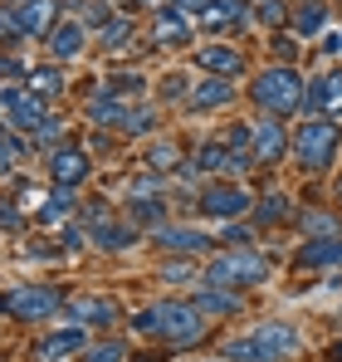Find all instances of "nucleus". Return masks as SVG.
Returning a JSON list of instances; mask_svg holds the SVG:
<instances>
[{
    "label": "nucleus",
    "instance_id": "f257e3e1",
    "mask_svg": "<svg viewBox=\"0 0 342 362\" xmlns=\"http://www.w3.org/2000/svg\"><path fill=\"white\" fill-rule=\"evenodd\" d=\"M137 333H147V338H162L171 348H191V343H201L206 333H211V323L201 318V308L191 299H162L152 303V308H142L137 313V323H132Z\"/></svg>",
    "mask_w": 342,
    "mask_h": 362
},
{
    "label": "nucleus",
    "instance_id": "f03ea898",
    "mask_svg": "<svg viewBox=\"0 0 342 362\" xmlns=\"http://www.w3.org/2000/svg\"><path fill=\"white\" fill-rule=\"evenodd\" d=\"M298 328L293 323H259L254 333L225 343V362H284L298 353Z\"/></svg>",
    "mask_w": 342,
    "mask_h": 362
},
{
    "label": "nucleus",
    "instance_id": "7ed1b4c3",
    "mask_svg": "<svg viewBox=\"0 0 342 362\" xmlns=\"http://www.w3.org/2000/svg\"><path fill=\"white\" fill-rule=\"evenodd\" d=\"M206 284H216V289H254V284H264L269 279V259L254 250V245H244V250H225V255H216L211 264H206V274H201Z\"/></svg>",
    "mask_w": 342,
    "mask_h": 362
},
{
    "label": "nucleus",
    "instance_id": "20e7f679",
    "mask_svg": "<svg viewBox=\"0 0 342 362\" xmlns=\"http://www.w3.org/2000/svg\"><path fill=\"white\" fill-rule=\"evenodd\" d=\"M338 147H342V132L333 118H308L293 132V162H298V172H328L338 162Z\"/></svg>",
    "mask_w": 342,
    "mask_h": 362
},
{
    "label": "nucleus",
    "instance_id": "39448f33",
    "mask_svg": "<svg viewBox=\"0 0 342 362\" xmlns=\"http://www.w3.org/2000/svg\"><path fill=\"white\" fill-rule=\"evenodd\" d=\"M64 308H69V299L54 284H15V289L0 294V313L15 318V323H49Z\"/></svg>",
    "mask_w": 342,
    "mask_h": 362
},
{
    "label": "nucleus",
    "instance_id": "423d86ee",
    "mask_svg": "<svg viewBox=\"0 0 342 362\" xmlns=\"http://www.w3.org/2000/svg\"><path fill=\"white\" fill-rule=\"evenodd\" d=\"M249 98H254L269 118H288V113L303 108V83H298V74H293L288 64H274V69H264V74L254 78Z\"/></svg>",
    "mask_w": 342,
    "mask_h": 362
},
{
    "label": "nucleus",
    "instance_id": "0eeeda50",
    "mask_svg": "<svg viewBox=\"0 0 342 362\" xmlns=\"http://www.w3.org/2000/svg\"><path fill=\"white\" fill-rule=\"evenodd\" d=\"M196 211L211 216V221H235V216H249L254 211V196L240 181H206L196 191Z\"/></svg>",
    "mask_w": 342,
    "mask_h": 362
},
{
    "label": "nucleus",
    "instance_id": "6e6552de",
    "mask_svg": "<svg viewBox=\"0 0 342 362\" xmlns=\"http://www.w3.org/2000/svg\"><path fill=\"white\" fill-rule=\"evenodd\" d=\"M162 216H167V186H162V177L152 172V177L132 181L127 186V221L132 226H162Z\"/></svg>",
    "mask_w": 342,
    "mask_h": 362
},
{
    "label": "nucleus",
    "instance_id": "1a4fd4ad",
    "mask_svg": "<svg viewBox=\"0 0 342 362\" xmlns=\"http://www.w3.org/2000/svg\"><path fill=\"white\" fill-rule=\"evenodd\" d=\"M88 177H93V157H88L78 142H59L54 152H49V181H54V186L78 191Z\"/></svg>",
    "mask_w": 342,
    "mask_h": 362
},
{
    "label": "nucleus",
    "instance_id": "9d476101",
    "mask_svg": "<svg viewBox=\"0 0 342 362\" xmlns=\"http://www.w3.org/2000/svg\"><path fill=\"white\" fill-rule=\"evenodd\" d=\"M152 245L167 250V255H206L216 240H211L206 230H196V226H167V221H162V226L152 230Z\"/></svg>",
    "mask_w": 342,
    "mask_h": 362
},
{
    "label": "nucleus",
    "instance_id": "9b49d317",
    "mask_svg": "<svg viewBox=\"0 0 342 362\" xmlns=\"http://www.w3.org/2000/svg\"><path fill=\"white\" fill-rule=\"evenodd\" d=\"M40 362H69L78 358V353H88V333H83V323H73V328H54V333H45L40 338Z\"/></svg>",
    "mask_w": 342,
    "mask_h": 362
},
{
    "label": "nucleus",
    "instance_id": "f8f14e48",
    "mask_svg": "<svg viewBox=\"0 0 342 362\" xmlns=\"http://www.w3.org/2000/svg\"><path fill=\"white\" fill-rule=\"evenodd\" d=\"M303 108H313V118L342 113V74H318V78L303 88Z\"/></svg>",
    "mask_w": 342,
    "mask_h": 362
},
{
    "label": "nucleus",
    "instance_id": "ddd939ff",
    "mask_svg": "<svg viewBox=\"0 0 342 362\" xmlns=\"http://www.w3.org/2000/svg\"><path fill=\"white\" fill-rule=\"evenodd\" d=\"M69 318L88 323V328H113V323H122V308L113 299H103V294H83V299L69 303Z\"/></svg>",
    "mask_w": 342,
    "mask_h": 362
},
{
    "label": "nucleus",
    "instance_id": "4468645a",
    "mask_svg": "<svg viewBox=\"0 0 342 362\" xmlns=\"http://www.w3.org/2000/svg\"><path fill=\"white\" fill-rule=\"evenodd\" d=\"M235 103V88H230V78H201V83H191V93H186V108L191 113H216V108H230Z\"/></svg>",
    "mask_w": 342,
    "mask_h": 362
},
{
    "label": "nucleus",
    "instance_id": "2eb2a0df",
    "mask_svg": "<svg viewBox=\"0 0 342 362\" xmlns=\"http://www.w3.org/2000/svg\"><path fill=\"white\" fill-rule=\"evenodd\" d=\"M196 64H201V74H211V78H240V74H244V54L230 49V45H201V49H196Z\"/></svg>",
    "mask_w": 342,
    "mask_h": 362
},
{
    "label": "nucleus",
    "instance_id": "dca6fc26",
    "mask_svg": "<svg viewBox=\"0 0 342 362\" xmlns=\"http://www.w3.org/2000/svg\"><path fill=\"white\" fill-rule=\"evenodd\" d=\"M83 49H88V30H83L78 20H64V25H54V35H49V59H54V64L78 59Z\"/></svg>",
    "mask_w": 342,
    "mask_h": 362
},
{
    "label": "nucleus",
    "instance_id": "f3484780",
    "mask_svg": "<svg viewBox=\"0 0 342 362\" xmlns=\"http://www.w3.org/2000/svg\"><path fill=\"white\" fill-rule=\"evenodd\" d=\"M284 152H288V137H284V127H279V118L254 122V167H269Z\"/></svg>",
    "mask_w": 342,
    "mask_h": 362
},
{
    "label": "nucleus",
    "instance_id": "a211bd4d",
    "mask_svg": "<svg viewBox=\"0 0 342 362\" xmlns=\"http://www.w3.org/2000/svg\"><path fill=\"white\" fill-rule=\"evenodd\" d=\"M152 40L162 45V49H181V45H191V25H186V15L181 10H157V20H152Z\"/></svg>",
    "mask_w": 342,
    "mask_h": 362
},
{
    "label": "nucleus",
    "instance_id": "6ab92c4d",
    "mask_svg": "<svg viewBox=\"0 0 342 362\" xmlns=\"http://www.w3.org/2000/svg\"><path fill=\"white\" fill-rule=\"evenodd\" d=\"M249 15H244V0H211L206 15H201V30L220 35V30H240Z\"/></svg>",
    "mask_w": 342,
    "mask_h": 362
},
{
    "label": "nucleus",
    "instance_id": "aec40b11",
    "mask_svg": "<svg viewBox=\"0 0 342 362\" xmlns=\"http://www.w3.org/2000/svg\"><path fill=\"white\" fill-rule=\"evenodd\" d=\"M15 10H20V25H25V35H54V0H10Z\"/></svg>",
    "mask_w": 342,
    "mask_h": 362
},
{
    "label": "nucleus",
    "instance_id": "412c9836",
    "mask_svg": "<svg viewBox=\"0 0 342 362\" xmlns=\"http://www.w3.org/2000/svg\"><path fill=\"white\" fill-rule=\"evenodd\" d=\"M288 25H293V35L313 40V35H323V30H328V5H323V0H298V5H293V15H288Z\"/></svg>",
    "mask_w": 342,
    "mask_h": 362
},
{
    "label": "nucleus",
    "instance_id": "4be33fe9",
    "mask_svg": "<svg viewBox=\"0 0 342 362\" xmlns=\"http://www.w3.org/2000/svg\"><path fill=\"white\" fill-rule=\"evenodd\" d=\"M191 303L201 308V318H220V313H240V294H235V289H216V284H201Z\"/></svg>",
    "mask_w": 342,
    "mask_h": 362
},
{
    "label": "nucleus",
    "instance_id": "5701e85b",
    "mask_svg": "<svg viewBox=\"0 0 342 362\" xmlns=\"http://www.w3.org/2000/svg\"><path fill=\"white\" fill-rule=\"evenodd\" d=\"M298 264L303 269H338L342 264V235L338 240H308L298 250Z\"/></svg>",
    "mask_w": 342,
    "mask_h": 362
},
{
    "label": "nucleus",
    "instance_id": "b1692460",
    "mask_svg": "<svg viewBox=\"0 0 342 362\" xmlns=\"http://www.w3.org/2000/svg\"><path fill=\"white\" fill-rule=\"evenodd\" d=\"M73 201H78V191H69V186H54V191H49V201L40 206V226L69 221V216H73Z\"/></svg>",
    "mask_w": 342,
    "mask_h": 362
},
{
    "label": "nucleus",
    "instance_id": "393cba45",
    "mask_svg": "<svg viewBox=\"0 0 342 362\" xmlns=\"http://www.w3.org/2000/svg\"><path fill=\"white\" fill-rule=\"evenodd\" d=\"M249 216H254L259 226H279V221H288V196H284V191H269V196H259Z\"/></svg>",
    "mask_w": 342,
    "mask_h": 362
},
{
    "label": "nucleus",
    "instance_id": "a878e982",
    "mask_svg": "<svg viewBox=\"0 0 342 362\" xmlns=\"http://www.w3.org/2000/svg\"><path fill=\"white\" fill-rule=\"evenodd\" d=\"M127 45H132V20L117 15L108 30H98V49H103V54H122Z\"/></svg>",
    "mask_w": 342,
    "mask_h": 362
},
{
    "label": "nucleus",
    "instance_id": "bb28decb",
    "mask_svg": "<svg viewBox=\"0 0 342 362\" xmlns=\"http://www.w3.org/2000/svg\"><path fill=\"white\" fill-rule=\"evenodd\" d=\"M20 157H25V142L15 137V127H10V122H0V177H10Z\"/></svg>",
    "mask_w": 342,
    "mask_h": 362
},
{
    "label": "nucleus",
    "instance_id": "cd10ccee",
    "mask_svg": "<svg viewBox=\"0 0 342 362\" xmlns=\"http://www.w3.org/2000/svg\"><path fill=\"white\" fill-rule=\"evenodd\" d=\"M20 40H30L25 25H20V10H15V5H0V45L10 49V45H20Z\"/></svg>",
    "mask_w": 342,
    "mask_h": 362
},
{
    "label": "nucleus",
    "instance_id": "c85d7f7f",
    "mask_svg": "<svg viewBox=\"0 0 342 362\" xmlns=\"http://www.w3.org/2000/svg\"><path fill=\"white\" fill-rule=\"evenodd\" d=\"M59 88H64V74H59V69H35V74H30V93L54 98Z\"/></svg>",
    "mask_w": 342,
    "mask_h": 362
},
{
    "label": "nucleus",
    "instance_id": "c756f323",
    "mask_svg": "<svg viewBox=\"0 0 342 362\" xmlns=\"http://www.w3.org/2000/svg\"><path fill=\"white\" fill-rule=\"evenodd\" d=\"M147 167L162 177V172H171V167H181V152H176V142H157L152 152H147Z\"/></svg>",
    "mask_w": 342,
    "mask_h": 362
},
{
    "label": "nucleus",
    "instance_id": "7c9ffc66",
    "mask_svg": "<svg viewBox=\"0 0 342 362\" xmlns=\"http://www.w3.org/2000/svg\"><path fill=\"white\" fill-rule=\"evenodd\" d=\"M303 230H308L313 240H318V235H323V240H338V221L323 216V211H308V216H303Z\"/></svg>",
    "mask_w": 342,
    "mask_h": 362
},
{
    "label": "nucleus",
    "instance_id": "2f4dec72",
    "mask_svg": "<svg viewBox=\"0 0 342 362\" xmlns=\"http://www.w3.org/2000/svg\"><path fill=\"white\" fill-rule=\"evenodd\" d=\"M88 362H127V343H117V338L93 343V348H88Z\"/></svg>",
    "mask_w": 342,
    "mask_h": 362
},
{
    "label": "nucleus",
    "instance_id": "473e14b6",
    "mask_svg": "<svg viewBox=\"0 0 342 362\" xmlns=\"http://www.w3.org/2000/svg\"><path fill=\"white\" fill-rule=\"evenodd\" d=\"M284 10H288L284 0H259V20H264V25H279V20H288Z\"/></svg>",
    "mask_w": 342,
    "mask_h": 362
},
{
    "label": "nucleus",
    "instance_id": "72a5a7b5",
    "mask_svg": "<svg viewBox=\"0 0 342 362\" xmlns=\"http://www.w3.org/2000/svg\"><path fill=\"white\" fill-rule=\"evenodd\" d=\"M83 245H88V226H78V221L64 226V250H83Z\"/></svg>",
    "mask_w": 342,
    "mask_h": 362
},
{
    "label": "nucleus",
    "instance_id": "f704fd0d",
    "mask_svg": "<svg viewBox=\"0 0 342 362\" xmlns=\"http://www.w3.org/2000/svg\"><path fill=\"white\" fill-rule=\"evenodd\" d=\"M0 230H25V216H20L10 201H0Z\"/></svg>",
    "mask_w": 342,
    "mask_h": 362
},
{
    "label": "nucleus",
    "instance_id": "c9c22d12",
    "mask_svg": "<svg viewBox=\"0 0 342 362\" xmlns=\"http://www.w3.org/2000/svg\"><path fill=\"white\" fill-rule=\"evenodd\" d=\"M157 88H162V98H186V78H181V74H167Z\"/></svg>",
    "mask_w": 342,
    "mask_h": 362
},
{
    "label": "nucleus",
    "instance_id": "e433bc0d",
    "mask_svg": "<svg viewBox=\"0 0 342 362\" xmlns=\"http://www.w3.org/2000/svg\"><path fill=\"white\" fill-rule=\"evenodd\" d=\"M162 279H196V284H201L196 264H162Z\"/></svg>",
    "mask_w": 342,
    "mask_h": 362
},
{
    "label": "nucleus",
    "instance_id": "4c0bfd02",
    "mask_svg": "<svg viewBox=\"0 0 342 362\" xmlns=\"http://www.w3.org/2000/svg\"><path fill=\"white\" fill-rule=\"evenodd\" d=\"M171 10H181V15H206V5L211 0H167Z\"/></svg>",
    "mask_w": 342,
    "mask_h": 362
},
{
    "label": "nucleus",
    "instance_id": "58836bf2",
    "mask_svg": "<svg viewBox=\"0 0 342 362\" xmlns=\"http://www.w3.org/2000/svg\"><path fill=\"white\" fill-rule=\"evenodd\" d=\"M274 54H284V64H288L298 49H293V40H274Z\"/></svg>",
    "mask_w": 342,
    "mask_h": 362
},
{
    "label": "nucleus",
    "instance_id": "ea45409f",
    "mask_svg": "<svg viewBox=\"0 0 342 362\" xmlns=\"http://www.w3.org/2000/svg\"><path fill=\"white\" fill-rule=\"evenodd\" d=\"M15 69H20V64H15V59H5V54H0V78H5V74H15Z\"/></svg>",
    "mask_w": 342,
    "mask_h": 362
},
{
    "label": "nucleus",
    "instance_id": "a19ab883",
    "mask_svg": "<svg viewBox=\"0 0 342 362\" xmlns=\"http://www.w3.org/2000/svg\"><path fill=\"white\" fill-rule=\"evenodd\" d=\"M328 362H342V338L333 343V348H328Z\"/></svg>",
    "mask_w": 342,
    "mask_h": 362
},
{
    "label": "nucleus",
    "instance_id": "79ce46f5",
    "mask_svg": "<svg viewBox=\"0 0 342 362\" xmlns=\"http://www.w3.org/2000/svg\"><path fill=\"white\" fill-rule=\"evenodd\" d=\"M69 362H88V353H78V358H69Z\"/></svg>",
    "mask_w": 342,
    "mask_h": 362
},
{
    "label": "nucleus",
    "instance_id": "37998d69",
    "mask_svg": "<svg viewBox=\"0 0 342 362\" xmlns=\"http://www.w3.org/2000/svg\"><path fill=\"white\" fill-rule=\"evenodd\" d=\"M132 5H157V0H132Z\"/></svg>",
    "mask_w": 342,
    "mask_h": 362
},
{
    "label": "nucleus",
    "instance_id": "c03bdc74",
    "mask_svg": "<svg viewBox=\"0 0 342 362\" xmlns=\"http://www.w3.org/2000/svg\"><path fill=\"white\" fill-rule=\"evenodd\" d=\"M338 206H342V181H338Z\"/></svg>",
    "mask_w": 342,
    "mask_h": 362
}]
</instances>
